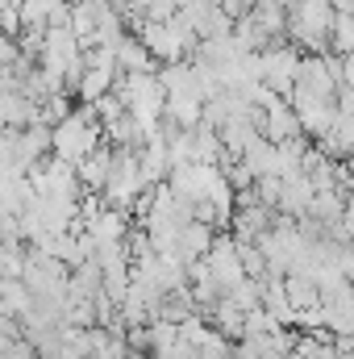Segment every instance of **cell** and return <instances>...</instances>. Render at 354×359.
<instances>
[{"label": "cell", "mask_w": 354, "mask_h": 359, "mask_svg": "<svg viewBox=\"0 0 354 359\" xmlns=\"http://www.w3.org/2000/svg\"><path fill=\"white\" fill-rule=\"evenodd\" d=\"M100 142H104V130H100L92 104L76 109V113H67L59 126H50V155L63 159V163H71V168L84 163Z\"/></svg>", "instance_id": "1"}, {"label": "cell", "mask_w": 354, "mask_h": 359, "mask_svg": "<svg viewBox=\"0 0 354 359\" xmlns=\"http://www.w3.org/2000/svg\"><path fill=\"white\" fill-rule=\"evenodd\" d=\"M296 72H300V46L275 42V46L259 50V80H263L275 96H283V100L292 96V88H296Z\"/></svg>", "instance_id": "2"}, {"label": "cell", "mask_w": 354, "mask_h": 359, "mask_svg": "<svg viewBox=\"0 0 354 359\" xmlns=\"http://www.w3.org/2000/svg\"><path fill=\"white\" fill-rule=\"evenodd\" d=\"M288 104H292L304 138H325L334 130V121H338V100H321V96H309V92L292 88Z\"/></svg>", "instance_id": "3"}, {"label": "cell", "mask_w": 354, "mask_h": 359, "mask_svg": "<svg viewBox=\"0 0 354 359\" xmlns=\"http://www.w3.org/2000/svg\"><path fill=\"white\" fill-rule=\"evenodd\" d=\"M204 268L213 271V280L221 284V292H234L242 280H250L246 268H242V255H238L234 234H217V238H213V247H208V255H204Z\"/></svg>", "instance_id": "4"}, {"label": "cell", "mask_w": 354, "mask_h": 359, "mask_svg": "<svg viewBox=\"0 0 354 359\" xmlns=\"http://www.w3.org/2000/svg\"><path fill=\"white\" fill-rule=\"evenodd\" d=\"M108 172H113V147L100 142L84 163H76V176H80V188L84 196H104V184H108Z\"/></svg>", "instance_id": "5"}, {"label": "cell", "mask_w": 354, "mask_h": 359, "mask_svg": "<svg viewBox=\"0 0 354 359\" xmlns=\"http://www.w3.org/2000/svg\"><path fill=\"white\" fill-rule=\"evenodd\" d=\"M259 134H263L267 142H275V147L304 138V134H300V121H296V113H292V104H288V100H279L275 109H267V113H263V130H259Z\"/></svg>", "instance_id": "6"}, {"label": "cell", "mask_w": 354, "mask_h": 359, "mask_svg": "<svg viewBox=\"0 0 354 359\" xmlns=\"http://www.w3.org/2000/svg\"><path fill=\"white\" fill-rule=\"evenodd\" d=\"M242 168H246L255 180L279 176V147H275V142H267L263 134H259V138L246 147V155H242Z\"/></svg>", "instance_id": "7"}, {"label": "cell", "mask_w": 354, "mask_h": 359, "mask_svg": "<svg viewBox=\"0 0 354 359\" xmlns=\"http://www.w3.org/2000/svg\"><path fill=\"white\" fill-rule=\"evenodd\" d=\"M117 72H121V76H142V72H155V59L146 55V46H142L134 34H125V38L117 42Z\"/></svg>", "instance_id": "8"}, {"label": "cell", "mask_w": 354, "mask_h": 359, "mask_svg": "<svg viewBox=\"0 0 354 359\" xmlns=\"http://www.w3.org/2000/svg\"><path fill=\"white\" fill-rule=\"evenodd\" d=\"M342 88L354 92V55H342Z\"/></svg>", "instance_id": "9"}]
</instances>
